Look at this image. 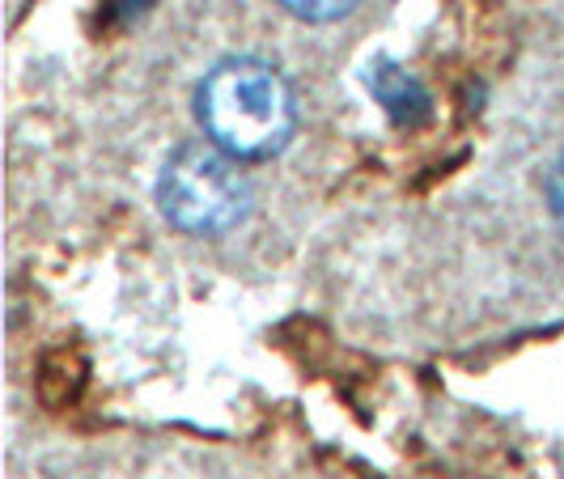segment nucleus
Here are the masks:
<instances>
[{"mask_svg": "<svg viewBox=\"0 0 564 479\" xmlns=\"http://www.w3.org/2000/svg\"><path fill=\"white\" fill-rule=\"evenodd\" d=\"M547 196H552V213H556V221L564 226V157L556 162L552 170V183H547Z\"/></svg>", "mask_w": 564, "mask_h": 479, "instance_id": "nucleus-5", "label": "nucleus"}, {"mask_svg": "<svg viewBox=\"0 0 564 479\" xmlns=\"http://www.w3.org/2000/svg\"><path fill=\"white\" fill-rule=\"evenodd\" d=\"M369 89H373L378 107L391 115L399 128H416L424 115H429V94H424V85L416 81L408 68L391 64V59L369 64Z\"/></svg>", "mask_w": 564, "mask_h": 479, "instance_id": "nucleus-3", "label": "nucleus"}, {"mask_svg": "<svg viewBox=\"0 0 564 479\" xmlns=\"http://www.w3.org/2000/svg\"><path fill=\"white\" fill-rule=\"evenodd\" d=\"M281 4L289 13H297L302 22H336L357 9V0H281Z\"/></svg>", "mask_w": 564, "mask_h": 479, "instance_id": "nucleus-4", "label": "nucleus"}, {"mask_svg": "<svg viewBox=\"0 0 564 479\" xmlns=\"http://www.w3.org/2000/svg\"><path fill=\"white\" fill-rule=\"evenodd\" d=\"M158 204L187 233H226L251 213V187L217 144H178L158 174Z\"/></svg>", "mask_w": 564, "mask_h": 479, "instance_id": "nucleus-2", "label": "nucleus"}, {"mask_svg": "<svg viewBox=\"0 0 564 479\" xmlns=\"http://www.w3.org/2000/svg\"><path fill=\"white\" fill-rule=\"evenodd\" d=\"M199 123L208 141L226 149L234 162H268L293 137V89L263 59H221L196 94Z\"/></svg>", "mask_w": 564, "mask_h": 479, "instance_id": "nucleus-1", "label": "nucleus"}]
</instances>
